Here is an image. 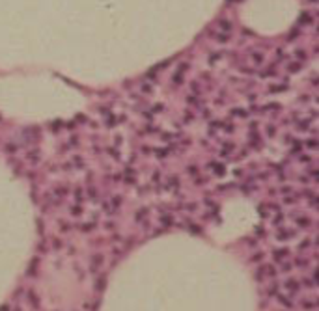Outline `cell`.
I'll return each mask as SVG.
<instances>
[{
	"instance_id": "cell-1",
	"label": "cell",
	"mask_w": 319,
	"mask_h": 311,
	"mask_svg": "<svg viewBox=\"0 0 319 311\" xmlns=\"http://www.w3.org/2000/svg\"><path fill=\"white\" fill-rule=\"evenodd\" d=\"M230 34H232V23H228V20H220V23L215 26L213 36H215V39H218V41H226L228 37H230Z\"/></svg>"
}]
</instances>
